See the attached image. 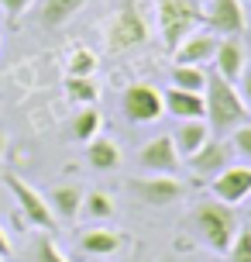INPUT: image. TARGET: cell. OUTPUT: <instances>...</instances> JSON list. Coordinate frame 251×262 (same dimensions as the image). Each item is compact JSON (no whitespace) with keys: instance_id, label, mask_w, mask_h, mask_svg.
<instances>
[{"instance_id":"ffe728a7","label":"cell","mask_w":251,"mask_h":262,"mask_svg":"<svg viewBox=\"0 0 251 262\" xmlns=\"http://www.w3.org/2000/svg\"><path fill=\"white\" fill-rule=\"evenodd\" d=\"M172 86L179 90H189V93H203L207 90V69L203 66H179L172 69Z\"/></svg>"},{"instance_id":"8992f818","label":"cell","mask_w":251,"mask_h":262,"mask_svg":"<svg viewBox=\"0 0 251 262\" xmlns=\"http://www.w3.org/2000/svg\"><path fill=\"white\" fill-rule=\"evenodd\" d=\"M148 38V28H145V17L138 14V7H120L114 14V21L107 28V49L110 52H131L134 45H141Z\"/></svg>"},{"instance_id":"7c38bea8","label":"cell","mask_w":251,"mask_h":262,"mask_svg":"<svg viewBox=\"0 0 251 262\" xmlns=\"http://www.w3.org/2000/svg\"><path fill=\"white\" fill-rule=\"evenodd\" d=\"M217 45H220V35H213V31H193L175 49V62L179 66H207V62H213Z\"/></svg>"},{"instance_id":"2e32d148","label":"cell","mask_w":251,"mask_h":262,"mask_svg":"<svg viewBox=\"0 0 251 262\" xmlns=\"http://www.w3.org/2000/svg\"><path fill=\"white\" fill-rule=\"evenodd\" d=\"M120 245H124V235L114 228H90L80 235V249L86 255H114Z\"/></svg>"},{"instance_id":"cb8c5ba5","label":"cell","mask_w":251,"mask_h":262,"mask_svg":"<svg viewBox=\"0 0 251 262\" xmlns=\"http://www.w3.org/2000/svg\"><path fill=\"white\" fill-rule=\"evenodd\" d=\"M66 93L76 104H93L96 100V83L90 76H69L66 79Z\"/></svg>"},{"instance_id":"9a60e30c","label":"cell","mask_w":251,"mask_h":262,"mask_svg":"<svg viewBox=\"0 0 251 262\" xmlns=\"http://www.w3.org/2000/svg\"><path fill=\"white\" fill-rule=\"evenodd\" d=\"M207 138H210V124L199 118V121H183L179 128H175V135H172V142H175V152L183 159H189L193 152H199V145H207Z\"/></svg>"},{"instance_id":"d6986e66","label":"cell","mask_w":251,"mask_h":262,"mask_svg":"<svg viewBox=\"0 0 251 262\" xmlns=\"http://www.w3.org/2000/svg\"><path fill=\"white\" fill-rule=\"evenodd\" d=\"M86 0H45L41 4V25L45 28H62L76 11H83Z\"/></svg>"},{"instance_id":"e0dca14e","label":"cell","mask_w":251,"mask_h":262,"mask_svg":"<svg viewBox=\"0 0 251 262\" xmlns=\"http://www.w3.org/2000/svg\"><path fill=\"white\" fill-rule=\"evenodd\" d=\"M83 190L80 186H55L52 193H48V207L59 221H76L83 210Z\"/></svg>"},{"instance_id":"7402d4cb","label":"cell","mask_w":251,"mask_h":262,"mask_svg":"<svg viewBox=\"0 0 251 262\" xmlns=\"http://www.w3.org/2000/svg\"><path fill=\"white\" fill-rule=\"evenodd\" d=\"M96 131H100V111L93 104H86L80 114H76V121H72V138L90 142V138H96Z\"/></svg>"},{"instance_id":"8fae6325","label":"cell","mask_w":251,"mask_h":262,"mask_svg":"<svg viewBox=\"0 0 251 262\" xmlns=\"http://www.w3.org/2000/svg\"><path fill=\"white\" fill-rule=\"evenodd\" d=\"M189 162V169L196 172V176H217V172H224L231 166V152H227V142H217V138H207V145H199V152L186 159Z\"/></svg>"},{"instance_id":"44dd1931","label":"cell","mask_w":251,"mask_h":262,"mask_svg":"<svg viewBox=\"0 0 251 262\" xmlns=\"http://www.w3.org/2000/svg\"><path fill=\"white\" fill-rule=\"evenodd\" d=\"M31 262H72V259L55 245L48 231H41V235H35V242H31Z\"/></svg>"},{"instance_id":"52a82bcc","label":"cell","mask_w":251,"mask_h":262,"mask_svg":"<svg viewBox=\"0 0 251 262\" xmlns=\"http://www.w3.org/2000/svg\"><path fill=\"white\" fill-rule=\"evenodd\" d=\"M134 200H141L145 207H169L175 204L179 196H183V183L175 180V176H152V180H131L128 183Z\"/></svg>"},{"instance_id":"83f0119b","label":"cell","mask_w":251,"mask_h":262,"mask_svg":"<svg viewBox=\"0 0 251 262\" xmlns=\"http://www.w3.org/2000/svg\"><path fill=\"white\" fill-rule=\"evenodd\" d=\"M31 4H35V0H0V11L7 14L11 21H17V17H21V14H24Z\"/></svg>"},{"instance_id":"5b68a950","label":"cell","mask_w":251,"mask_h":262,"mask_svg":"<svg viewBox=\"0 0 251 262\" xmlns=\"http://www.w3.org/2000/svg\"><path fill=\"white\" fill-rule=\"evenodd\" d=\"M120 111L131 124H152L162 118L165 111V97L148 83H131L128 90L120 93Z\"/></svg>"},{"instance_id":"484cf974","label":"cell","mask_w":251,"mask_h":262,"mask_svg":"<svg viewBox=\"0 0 251 262\" xmlns=\"http://www.w3.org/2000/svg\"><path fill=\"white\" fill-rule=\"evenodd\" d=\"M227 259L231 262H251V228H238V235L227 249Z\"/></svg>"},{"instance_id":"4316f807","label":"cell","mask_w":251,"mask_h":262,"mask_svg":"<svg viewBox=\"0 0 251 262\" xmlns=\"http://www.w3.org/2000/svg\"><path fill=\"white\" fill-rule=\"evenodd\" d=\"M231 145H234V152H238V156H248V159H251V124H241V128H234V138H231Z\"/></svg>"},{"instance_id":"9c48e42d","label":"cell","mask_w":251,"mask_h":262,"mask_svg":"<svg viewBox=\"0 0 251 262\" xmlns=\"http://www.w3.org/2000/svg\"><path fill=\"white\" fill-rule=\"evenodd\" d=\"M210 190H213V200L234 207L251 193V169L248 166H227L224 172H217L210 180Z\"/></svg>"},{"instance_id":"4fadbf2b","label":"cell","mask_w":251,"mask_h":262,"mask_svg":"<svg viewBox=\"0 0 251 262\" xmlns=\"http://www.w3.org/2000/svg\"><path fill=\"white\" fill-rule=\"evenodd\" d=\"M165 97V111H169L172 118L179 121H207V104H203V93H189V90H179V86H172L169 93H162Z\"/></svg>"},{"instance_id":"ba28073f","label":"cell","mask_w":251,"mask_h":262,"mask_svg":"<svg viewBox=\"0 0 251 262\" xmlns=\"http://www.w3.org/2000/svg\"><path fill=\"white\" fill-rule=\"evenodd\" d=\"M203 21L220 38H238L241 31L248 28V17H244L241 0H210V7L203 11Z\"/></svg>"},{"instance_id":"ac0fdd59","label":"cell","mask_w":251,"mask_h":262,"mask_svg":"<svg viewBox=\"0 0 251 262\" xmlns=\"http://www.w3.org/2000/svg\"><path fill=\"white\" fill-rule=\"evenodd\" d=\"M86 159H90L93 169L110 172V169L120 166V148H117V142H110V138H90V142H86Z\"/></svg>"},{"instance_id":"6da1fadb","label":"cell","mask_w":251,"mask_h":262,"mask_svg":"<svg viewBox=\"0 0 251 262\" xmlns=\"http://www.w3.org/2000/svg\"><path fill=\"white\" fill-rule=\"evenodd\" d=\"M203 104H207V124L210 128H234V124H244L248 118V107L241 100L238 86L224 79L217 69H207V90H203Z\"/></svg>"},{"instance_id":"4dcf8cb0","label":"cell","mask_w":251,"mask_h":262,"mask_svg":"<svg viewBox=\"0 0 251 262\" xmlns=\"http://www.w3.org/2000/svg\"><path fill=\"white\" fill-rule=\"evenodd\" d=\"M4 145H7V142H4V135H0V152H4Z\"/></svg>"},{"instance_id":"3957f363","label":"cell","mask_w":251,"mask_h":262,"mask_svg":"<svg viewBox=\"0 0 251 262\" xmlns=\"http://www.w3.org/2000/svg\"><path fill=\"white\" fill-rule=\"evenodd\" d=\"M155 11H159V28L169 49H179L203 21L196 0H155Z\"/></svg>"},{"instance_id":"277c9868","label":"cell","mask_w":251,"mask_h":262,"mask_svg":"<svg viewBox=\"0 0 251 262\" xmlns=\"http://www.w3.org/2000/svg\"><path fill=\"white\" fill-rule=\"evenodd\" d=\"M4 183H7V190L14 193V200H17L21 214H24V217L35 224L38 231H52L55 224H59V217H55L52 207H48V196H41L35 186H28L24 180H21V176H14V172H7V176H4Z\"/></svg>"},{"instance_id":"603a6c76","label":"cell","mask_w":251,"mask_h":262,"mask_svg":"<svg viewBox=\"0 0 251 262\" xmlns=\"http://www.w3.org/2000/svg\"><path fill=\"white\" fill-rule=\"evenodd\" d=\"M83 210H90V217L107 221V217H114V200H110L104 190H90V193L83 196Z\"/></svg>"},{"instance_id":"f546056e","label":"cell","mask_w":251,"mask_h":262,"mask_svg":"<svg viewBox=\"0 0 251 262\" xmlns=\"http://www.w3.org/2000/svg\"><path fill=\"white\" fill-rule=\"evenodd\" d=\"M4 255H11V238H7V231L0 228V259H4Z\"/></svg>"},{"instance_id":"5bb4252c","label":"cell","mask_w":251,"mask_h":262,"mask_svg":"<svg viewBox=\"0 0 251 262\" xmlns=\"http://www.w3.org/2000/svg\"><path fill=\"white\" fill-rule=\"evenodd\" d=\"M213 69H217L224 79H231V83L241 79V73H244V49H241V41L220 38L217 52H213Z\"/></svg>"},{"instance_id":"30bf717a","label":"cell","mask_w":251,"mask_h":262,"mask_svg":"<svg viewBox=\"0 0 251 262\" xmlns=\"http://www.w3.org/2000/svg\"><path fill=\"white\" fill-rule=\"evenodd\" d=\"M179 152H175V142H172L169 135H162V138H152V142L141 148V156H138V162H141V169L145 172H159V176H175V169H179Z\"/></svg>"},{"instance_id":"7a4b0ae2","label":"cell","mask_w":251,"mask_h":262,"mask_svg":"<svg viewBox=\"0 0 251 262\" xmlns=\"http://www.w3.org/2000/svg\"><path fill=\"white\" fill-rule=\"evenodd\" d=\"M193 221H196L199 238L220 255H227V249H231V242H234V235L241 228L238 217H234V207L220 204V200H203L196 207V214H193Z\"/></svg>"},{"instance_id":"d4e9b609","label":"cell","mask_w":251,"mask_h":262,"mask_svg":"<svg viewBox=\"0 0 251 262\" xmlns=\"http://www.w3.org/2000/svg\"><path fill=\"white\" fill-rule=\"evenodd\" d=\"M93 69H96V55L90 49H72L69 55V76H93Z\"/></svg>"},{"instance_id":"f1b7e54d","label":"cell","mask_w":251,"mask_h":262,"mask_svg":"<svg viewBox=\"0 0 251 262\" xmlns=\"http://www.w3.org/2000/svg\"><path fill=\"white\" fill-rule=\"evenodd\" d=\"M238 93H241V100H244V107H248V114H251V69H248V73H241Z\"/></svg>"}]
</instances>
